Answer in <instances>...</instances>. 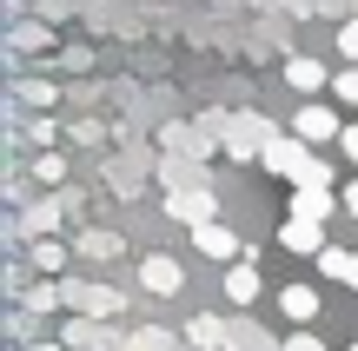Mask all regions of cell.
<instances>
[{"instance_id":"6da1fadb","label":"cell","mask_w":358,"mask_h":351,"mask_svg":"<svg viewBox=\"0 0 358 351\" xmlns=\"http://www.w3.org/2000/svg\"><path fill=\"white\" fill-rule=\"evenodd\" d=\"M266 172H279V179H292V186H332V166L319 159V146L312 140H279L272 133V146H266Z\"/></svg>"},{"instance_id":"7a4b0ae2","label":"cell","mask_w":358,"mask_h":351,"mask_svg":"<svg viewBox=\"0 0 358 351\" xmlns=\"http://www.w3.org/2000/svg\"><path fill=\"white\" fill-rule=\"evenodd\" d=\"M206 133L226 146V159H266L272 146V126L259 113H206Z\"/></svg>"},{"instance_id":"3957f363","label":"cell","mask_w":358,"mask_h":351,"mask_svg":"<svg viewBox=\"0 0 358 351\" xmlns=\"http://www.w3.org/2000/svg\"><path fill=\"white\" fill-rule=\"evenodd\" d=\"M279 246L299 252V259H319L325 252V219H306V212H292V219L279 225Z\"/></svg>"},{"instance_id":"277c9868","label":"cell","mask_w":358,"mask_h":351,"mask_svg":"<svg viewBox=\"0 0 358 351\" xmlns=\"http://www.w3.org/2000/svg\"><path fill=\"white\" fill-rule=\"evenodd\" d=\"M292 133H299V140H312V146H325V140H338L345 126H338V113H332L325 100H306V106L292 113Z\"/></svg>"},{"instance_id":"5b68a950","label":"cell","mask_w":358,"mask_h":351,"mask_svg":"<svg viewBox=\"0 0 358 351\" xmlns=\"http://www.w3.org/2000/svg\"><path fill=\"white\" fill-rule=\"evenodd\" d=\"M66 292V305L73 312H87V318H113V312H127V299H120L113 285H60Z\"/></svg>"},{"instance_id":"8992f818","label":"cell","mask_w":358,"mask_h":351,"mask_svg":"<svg viewBox=\"0 0 358 351\" xmlns=\"http://www.w3.org/2000/svg\"><path fill=\"white\" fill-rule=\"evenodd\" d=\"M140 285L153 292V299H173V292L186 285V272H179V259H166V252H153V259H140Z\"/></svg>"},{"instance_id":"52a82bcc","label":"cell","mask_w":358,"mask_h":351,"mask_svg":"<svg viewBox=\"0 0 358 351\" xmlns=\"http://www.w3.org/2000/svg\"><path fill=\"white\" fill-rule=\"evenodd\" d=\"M66 345H80V351H127V338H113V331H106L100 318H87V312L66 325Z\"/></svg>"},{"instance_id":"ba28073f","label":"cell","mask_w":358,"mask_h":351,"mask_svg":"<svg viewBox=\"0 0 358 351\" xmlns=\"http://www.w3.org/2000/svg\"><path fill=\"white\" fill-rule=\"evenodd\" d=\"M192 246H199L206 259H245V246H239V239H232V232H226V225H219V219L192 225Z\"/></svg>"},{"instance_id":"9c48e42d","label":"cell","mask_w":358,"mask_h":351,"mask_svg":"<svg viewBox=\"0 0 358 351\" xmlns=\"http://www.w3.org/2000/svg\"><path fill=\"white\" fill-rule=\"evenodd\" d=\"M166 212H173V219H186V225H206V219H213V193H199V186H179V193L166 199Z\"/></svg>"},{"instance_id":"30bf717a","label":"cell","mask_w":358,"mask_h":351,"mask_svg":"<svg viewBox=\"0 0 358 351\" xmlns=\"http://www.w3.org/2000/svg\"><path fill=\"white\" fill-rule=\"evenodd\" d=\"M285 80H292L299 93H319V87H332L325 60H312V53H292V60H285Z\"/></svg>"},{"instance_id":"8fae6325","label":"cell","mask_w":358,"mask_h":351,"mask_svg":"<svg viewBox=\"0 0 358 351\" xmlns=\"http://www.w3.org/2000/svg\"><path fill=\"white\" fill-rule=\"evenodd\" d=\"M226 299H232V305H252V299H259V265H252V252H245V259H232V272H226Z\"/></svg>"},{"instance_id":"7c38bea8","label":"cell","mask_w":358,"mask_h":351,"mask_svg":"<svg viewBox=\"0 0 358 351\" xmlns=\"http://www.w3.org/2000/svg\"><path fill=\"white\" fill-rule=\"evenodd\" d=\"M186 338L199 345V351H226V338H232V318H213V312H199L186 325Z\"/></svg>"},{"instance_id":"4fadbf2b","label":"cell","mask_w":358,"mask_h":351,"mask_svg":"<svg viewBox=\"0 0 358 351\" xmlns=\"http://www.w3.org/2000/svg\"><path fill=\"white\" fill-rule=\"evenodd\" d=\"M338 206H345V199H332V186H299L292 193V212H306V219H332Z\"/></svg>"},{"instance_id":"5bb4252c","label":"cell","mask_w":358,"mask_h":351,"mask_svg":"<svg viewBox=\"0 0 358 351\" xmlns=\"http://www.w3.org/2000/svg\"><path fill=\"white\" fill-rule=\"evenodd\" d=\"M279 305H285V318H292V325H312V318H319V285H285Z\"/></svg>"},{"instance_id":"9a60e30c","label":"cell","mask_w":358,"mask_h":351,"mask_svg":"<svg viewBox=\"0 0 358 351\" xmlns=\"http://www.w3.org/2000/svg\"><path fill=\"white\" fill-rule=\"evenodd\" d=\"M226 351H285V345H272L266 331L252 325V318H232V338H226Z\"/></svg>"},{"instance_id":"2e32d148","label":"cell","mask_w":358,"mask_h":351,"mask_svg":"<svg viewBox=\"0 0 358 351\" xmlns=\"http://www.w3.org/2000/svg\"><path fill=\"white\" fill-rule=\"evenodd\" d=\"M53 225H60V199H47V206H34V212H27V219H20V232H53Z\"/></svg>"},{"instance_id":"e0dca14e","label":"cell","mask_w":358,"mask_h":351,"mask_svg":"<svg viewBox=\"0 0 358 351\" xmlns=\"http://www.w3.org/2000/svg\"><path fill=\"white\" fill-rule=\"evenodd\" d=\"M34 265H40V272H60V265H66V246H60V239H34Z\"/></svg>"},{"instance_id":"ac0fdd59","label":"cell","mask_w":358,"mask_h":351,"mask_svg":"<svg viewBox=\"0 0 358 351\" xmlns=\"http://www.w3.org/2000/svg\"><path fill=\"white\" fill-rule=\"evenodd\" d=\"M80 252L87 259H120V239L113 232H80Z\"/></svg>"},{"instance_id":"d6986e66","label":"cell","mask_w":358,"mask_h":351,"mask_svg":"<svg viewBox=\"0 0 358 351\" xmlns=\"http://www.w3.org/2000/svg\"><path fill=\"white\" fill-rule=\"evenodd\" d=\"M159 140H166L173 153H206V146H213V140H199V133H192V126H166V133H159Z\"/></svg>"},{"instance_id":"ffe728a7","label":"cell","mask_w":358,"mask_h":351,"mask_svg":"<svg viewBox=\"0 0 358 351\" xmlns=\"http://www.w3.org/2000/svg\"><path fill=\"white\" fill-rule=\"evenodd\" d=\"M127 351H173V338H166L159 325H140V331L127 338Z\"/></svg>"},{"instance_id":"44dd1931","label":"cell","mask_w":358,"mask_h":351,"mask_svg":"<svg viewBox=\"0 0 358 351\" xmlns=\"http://www.w3.org/2000/svg\"><path fill=\"white\" fill-rule=\"evenodd\" d=\"M345 265H352V252H345V246H325V252H319V272H325V278H338V285H345Z\"/></svg>"},{"instance_id":"7402d4cb","label":"cell","mask_w":358,"mask_h":351,"mask_svg":"<svg viewBox=\"0 0 358 351\" xmlns=\"http://www.w3.org/2000/svg\"><path fill=\"white\" fill-rule=\"evenodd\" d=\"M53 305H66L60 285H34V292H27V312H53Z\"/></svg>"},{"instance_id":"603a6c76","label":"cell","mask_w":358,"mask_h":351,"mask_svg":"<svg viewBox=\"0 0 358 351\" xmlns=\"http://www.w3.org/2000/svg\"><path fill=\"white\" fill-rule=\"evenodd\" d=\"M34 172H40L47 186H60V179H66V159H60V153H40V159H34Z\"/></svg>"},{"instance_id":"cb8c5ba5","label":"cell","mask_w":358,"mask_h":351,"mask_svg":"<svg viewBox=\"0 0 358 351\" xmlns=\"http://www.w3.org/2000/svg\"><path fill=\"white\" fill-rule=\"evenodd\" d=\"M332 93H338V100H345V106H358V60L345 66V73H338L332 80Z\"/></svg>"},{"instance_id":"d4e9b609","label":"cell","mask_w":358,"mask_h":351,"mask_svg":"<svg viewBox=\"0 0 358 351\" xmlns=\"http://www.w3.org/2000/svg\"><path fill=\"white\" fill-rule=\"evenodd\" d=\"M338 53H345V60H358V13L338 27Z\"/></svg>"},{"instance_id":"484cf974","label":"cell","mask_w":358,"mask_h":351,"mask_svg":"<svg viewBox=\"0 0 358 351\" xmlns=\"http://www.w3.org/2000/svg\"><path fill=\"white\" fill-rule=\"evenodd\" d=\"M285 351H325V338H319V331H292V338H285Z\"/></svg>"},{"instance_id":"4316f807","label":"cell","mask_w":358,"mask_h":351,"mask_svg":"<svg viewBox=\"0 0 358 351\" xmlns=\"http://www.w3.org/2000/svg\"><path fill=\"white\" fill-rule=\"evenodd\" d=\"M338 146H345V159L358 166V126H345V133H338Z\"/></svg>"},{"instance_id":"83f0119b","label":"cell","mask_w":358,"mask_h":351,"mask_svg":"<svg viewBox=\"0 0 358 351\" xmlns=\"http://www.w3.org/2000/svg\"><path fill=\"white\" fill-rule=\"evenodd\" d=\"M345 285H352V292H358V252H352V265H345Z\"/></svg>"},{"instance_id":"f1b7e54d","label":"cell","mask_w":358,"mask_h":351,"mask_svg":"<svg viewBox=\"0 0 358 351\" xmlns=\"http://www.w3.org/2000/svg\"><path fill=\"white\" fill-rule=\"evenodd\" d=\"M345 212H352V219H358V186H345Z\"/></svg>"},{"instance_id":"f546056e","label":"cell","mask_w":358,"mask_h":351,"mask_svg":"<svg viewBox=\"0 0 358 351\" xmlns=\"http://www.w3.org/2000/svg\"><path fill=\"white\" fill-rule=\"evenodd\" d=\"M34 351H60V345H34Z\"/></svg>"},{"instance_id":"4dcf8cb0","label":"cell","mask_w":358,"mask_h":351,"mask_svg":"<svg viewBox=\"0 0 358 351\" xmlns=\"http://www.w3.org/2000/svg\"><path fill=\"white\" fill-rule=\"evenodd\" d=\"M352 13H358V0H352Z\"/></svg>"},{"instance_id":"1f68e13d","label":"cell","mask_w":358,"mask_h":351,"mask_svg":"<svg viewBox=\"0 0 358 351\" xmlns=\"http://www.w3.org/2000/svg\"><path fill=\"white\" fill-rule=\"evenodd\" d=\"M352 351H358V345H352Z\"/></svg>"}]
</instances>
